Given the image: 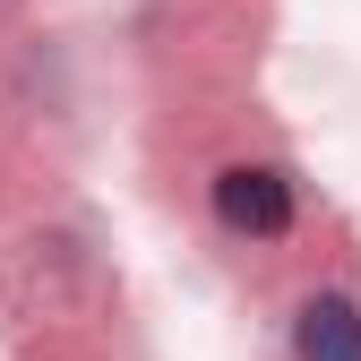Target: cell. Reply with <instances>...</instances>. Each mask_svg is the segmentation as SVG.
Returning <instances> with one entry per match:
<instances>
[{
    "mask_svg": "<svg viewBox=\"0 0 361 361\" xmlns=\"http://www.w3.org/2000/svg\"><path fill=\"white\" fill-rule=\"evenodd\" d=\"M215 215L233 224V233L276 241L284 224H293V180L267 172V164H233V172H215Z\"/></svg>",
    "mask_w": 361,
    "mask_h": 361,
    "instance_id": "1",
    "label": "cell"
},
{
    "mask_svg": "<svg viewBox=\"0 0 361 361\" xmlns=\"http://www.w3.org/2000/svg\"><path fill=\"white\" fill-rule=\"evenodd\" d=\"M293 353L301 361H361V310L344 293H319L301 310V327H293Z\"/></svg>",
    "mask_w": 361,
    "mask_h": 361,
    "instance_id": "2",
    "label": "cell"
}]
</instances>
